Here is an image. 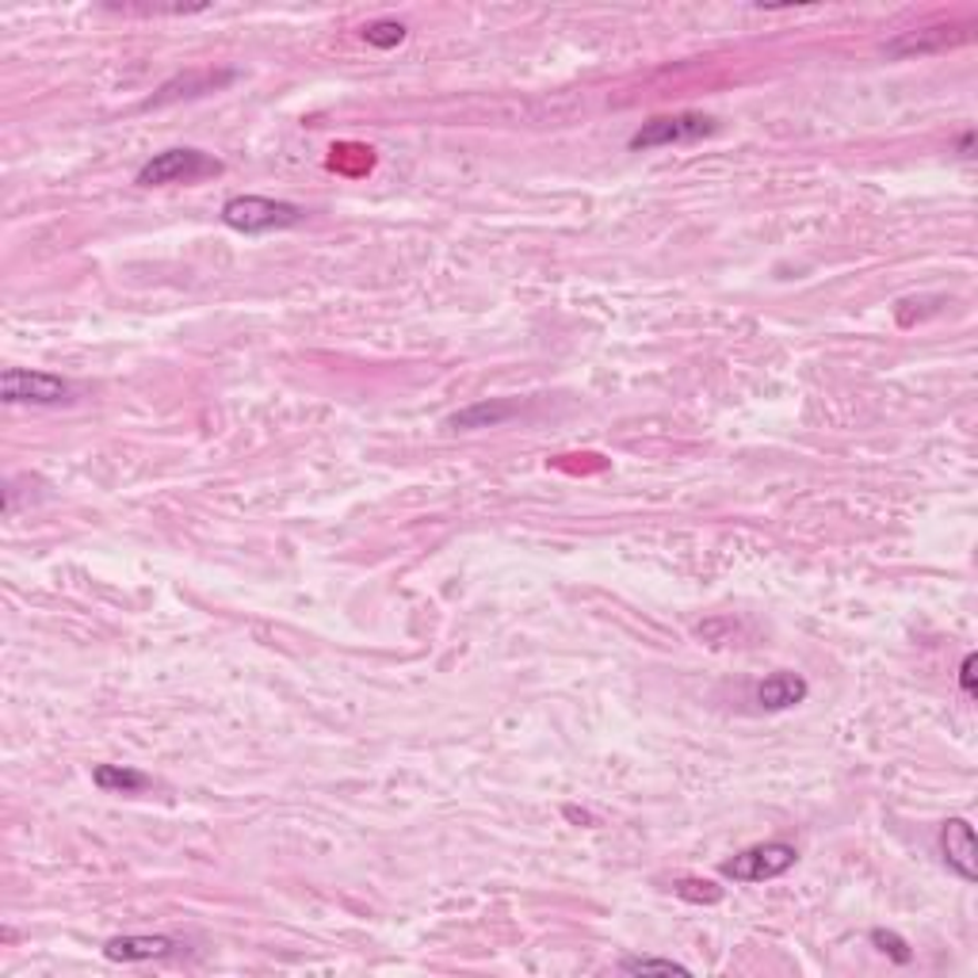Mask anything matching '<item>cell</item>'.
Here are the masks:
<instances>
[{
	"instance_id": "obj_1",
	"label": "cell",
	"mask_w": 978,
	"mask_h": 978,
	"mask_svg": "<svg viewBox=\"0 0 978 978\" xmlns=\"http://www.w3.org/2000/svg\"><path fill=\"white\" fill-rule=\"evenodd\" d=\"M306 218V211L298 203L287 200H268V195H234L222 203V222L237 234H272V230L298 226Z\"/></svg>"
},
{
	"instance_id": "obj_2",
	"label": "cell",
	"mask_w": 978,
	"mask_h": 978,
	"mask_svg": "<svg viewBox=\"0 0 978 978\" xmlns=\"http://www.w3.org/2000/svg\"><path fill=\"white\" fill-rule=\"evenodd\" d=\"M222 161L192 145H173L165 153H153L139 169V187H165V184H195L203 176H218Z\"/></svg>"
},
{
	"instance_id": "obj_3",
	"label": "cell",
	"mask_w": 978,
	"mask_h": 978,
	"mask_svg": "<svg viewBox=\"0 0 978 978\" xmlns=\"http://www.w3.org/2000/svg\"><path fill=\"white\" fill-rule=\"evenodd\" d=\"M719 123L703 111H676V115H658L642 123L631 134V150H662V145H684L715 134Z\"/></svg>"
},
{
	"instance_id": "obj_4",
	"label": "cell",
	"mask_w": 978,
	"mask_h": 978,
	"mask_svg": "<svg viewBox=\"0 0 978 978\" xmlns=\"http://www.w3.org/2000/svg\"><path fill=\"white\" fill-rule=\"evenodd\" d=\"M795 860H799L795 845H787V841H765V845L742 848V853L731 856V860H723L719 864V872L734 883H765V879H776V875L792 872Z\"/></svg>"
},
{
	"instance_id": "obj_5",
	"label": "cell",
	"mask_w": 978,
	"mask_h": 978,
	"mask_svg": "<svg viewBox=\"0 0 978 978\" xmlns=\"http://www.w3.org/2000/svg\"><path fill=\"white\" fill-rule=\"evenodd\" d=\"M0 398L8 406H62L73 401V383L58 379L50 371H23V367H8L0 375Z\"/></svg>"
},
{
	"instance_id": "obj_6",
	"label": "cell",
	"mask_w": 978,
	"mask_h": 978,
	"mask_svg": "<svg viewBox=\"0 0 978 978\" xmlns=\"http://www.w3.org/2000/svg\"><path fill=\"white\" fill-rule=\"evenodd\" d=\"M940 853L944 864L959 875L964 883L978 879V845H975V826L967 818H948L940 826Z\"/></svg>"
},
{
	"instance_id": "obj_7",
	"label": "cell",
	"mask_w": 978,
	"mask_h": 978,
	"mask_svg": "<svg viewBox=\"0 0 978 978\" xmlns=\"http://www.w3.org/2000/svg\"><path fill=\"white\" fill-rule=\"evenodd\" d=\"M180 944L173 937H111L104 956L111 964H145V959H169Z\"/></svg>"
},
{
	"instance_id": "obj_8",
	"label": "cell",
	"mask_w": 978,
	"mask_h": 978,
	"mask_svg": "<svg viewBox=\"0 0 978 978\" xmlns=\"http://www.w3.org/2000/svg\"><path fill=\"white\" fill-rule=\"evenodd\" d=\"M806 692H811V684H806L799 673L780 669V673H768L765 681L757 684V703L765 711H787L795 707V703H803Z\"/></svg>"
},
{
	"instance_id": "obj_9",
	"label": "cell",
	"mask_w": 978,
	"mask_h": 978,
	"mask_svg": "<svg viewBox=\"0 0 978 978\" xmlns=\"http://www.w3.org/2000/svg\"><path fill=\"white\" fill-rule=\"evenodd\" d=\"M512 414H517L512 401H478V406H467V409H459V414H451L448 425L455 428V432H475V428L501 425V420H509Z\"/></svg>"
},
{
	"instance_id": "obj_10",
	"label": "cell",
	"mask_w": 978,
	"mask_h": 978,
	"mask_svg": "<svg viewBox=\"0 0 978 978\" xmlns=\"http://www.w3.org/2000/svg\"><path fill=\"white\" fill-rule=\"evenodd\" d=\"M92 784L100 792H115V795H139L145 787H153V780L145 776L139 768H126V765H96L92 768Z\"/></svg>"
},
{
	"instance_id": "obj_11",
	"label": "cell",
	"mask_w": 978,
	"mask_h": 978,
	"mask_svg": "<svg viewBox=\"0 0 978 978\" xmlns=\"http://www.w3.org/2000/svg\"><path fill=\"white\" fill-rule=\"evenodd\" d=\"M620 971L623 975H692L684 964L676 959H654V956H628L620 959Z\"/></svg>"
},
{
	"instance_id": "obj_12",
	"label": "cell",
	"mask_w": 978,
	"mask_h": 978,
	"mask_svg": "<svg viewBox=\"0 0 978 978\" xmlns=\"http://www.w3.org/2000/svg\"><path fill=\"white\" fill-rule=\"evenodd\" d=\"M401 39H406V23H398V20H375V23H367V28H364L367 47L390 50V47H398Z\"/></svg>"
},
{
	"instance_id": "obj_13",
	"label": "cell",
	"mask_w": 978,
	"mask_h": 978,
	"mask_svg": "<svg viewBox=\"0 0 978 978\" xmlns=\"http://www.w3.org/2000/svg\"><path fill=\"white\" fill-rule=\"evenodd\" d=\"M673 895L689 898V903H719V898H723V890H719L711 879H676Z\"/></svg>"
},
{
	"instance_id": "obj_14",
	"label": "cell",
	"mask_w": 978,
	"mask_h": 978,
	"mask_svg": "<svg viewBox=\"0 0 978 978\" xmlns=\"http://www.w3.org/2000/svg\"><path fill=\"white\" fill-rule=\"evenodd\" d=\"M872 944L883 951V956H890L895 964H909L914 959V951H909V944L898 937V933H887V929H872Z\"/></svg>"
},
{
	"instance_id": "obj_15",
	"label": "cell",
	"mask_w": 978,
	"mask_h": 978,
	"mask_svg": "<svg viewBox=\"0 0 978 978\" xmlns=\"http://www.w3.org/2000/svg\"><path fill=\"white\" fill-rule=\"evenodd\" d=\"M975 665H978L975 654H967L964 665H959V689H964V696H975Z\"/></svg>"
},
{
	"instance_id": "obj_16",
	"label": "cell",
	"mask_w": 978,
	"mask_h": 978,
	"mask_svg": "<svg viewBox=\"0 0 978 978\" xmlns=\"http://www.w3.org/2000/svg\"><path fill=\"white\" fill-rule=\"evenodd\" d=\"M971 150H975V134H971V131H967V134H964V139H959V157H967V161H971V157H975V153H971Z\"/></svg>"
}]
</instances>
